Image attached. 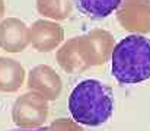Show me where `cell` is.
Segmentation results:
<instances>
[{"label": "cell", "mask_w": 150, "mask_h": 131, "mask_svg": "<svg viewBox=\"0 0 150 131\" xmlns=\"http://www.w3.org/2000/svg\"><path fill=\"white\" fill-rule=\"evenodd\" d=\"M29 44L40 52H50L55 50L64 40V29L54 21L38 19L28 28Z\"/></svg>", "instance_id": "obj_6"}, {"label": "cell", "mask_w": 150, "mask_h": 131, "mask_svg": "<svg viewBox=\"0 0 150 131\" xmlns=\"http://www.w3.org/2000/svg\"><path fill=\"white\" fill-rule=\"evenodd\" d=\"M26 86L29 92L40 95L48 102V101H55L60 96L63 90V82L52 67L40 64L29 72Z\"/></svg>", "instance_id": "obj_5"}, {"label": "cell", "mask_w": 150, "mask_h": 131, "mask_svg": "<svg viewBox=\"0 0 150 131\" xmlns=\"http://www.w3.org/2000/svg\"><path fill=\"white\" fill-rule=\"evenodd\" d=\"M115 16L122 29L136 35L150 34V0H121Z\"/></svg>", "instance_id": "obj_4"}, {"label": "cell", "mask_w": 150, "mask_h": 131, "mask_svg": "<svg viewBox=\"0 0 150 131\" xmlns=\"http://www.w3.org/2000/svg\"><path fill=\"white\" fill-rule=\"evenodd\" d=\"M29 45V31L23 21L6 18L0 22V48L6 52H22Z\"/></svg>", "instance_id": "obj_8"}, {"label": "cell", "mask_w": 150, "mask_h": 131, "mask_svg": "<svg viewBox=\"0 0 150 131\" xmlns=\"http://www.w3.org/2000/svg\"><path fill=\"white\" fill-rule=\"evenodd\" d=\"M4 15V0H0V21Z\"/></svg>", "instance_id": "obj_15"}, {"label": "cell", "mask_w": 150, "mask_h": 131, "mask_svg": "<svg viewBox=\"0 0 150 131\" xmlns=\"http://www.w3.org/2000/svg\"><path fill=\"white\" fill-rule=\"evenodd\" d=\"M47 131H83V128L73 120L58 118L51 123L50 127H47Z\"/></svg>", "instance_id": "obj_13"}, {"label": "cell", "mask_w": 150, "mask_h": 131, "mask_svg": "<svg viewBox=\"0 0 150 131\" xmlns=\"http://www.w3.org/2000/svg\"><path fill=\"white\" fill-rule=\"evenodd\" d=\"M57 63L66 73L70 74L82 73L91 69L80 35L67 40L60 47V50L57 51Z\"/></svg>", "instance_id": "obj_7"}, {"label": "cell", "mask_w": 150, "mask_h": 131, "mask_svg": "<svg viewBox=\"0 0 150 131\" xmlns=\"http://www.w3.org/2000/svg\"><path fill=\"white\" fill-rule=\"evenodd\" d=\"M69 109L77 124L98 127L106 123L114 111L111 87L99 80L88 79L80 82L70 93Z\"/></svg>", "instance_id": "obj_1"}, {"label": "cell", "mask_w": 150, "mask_h": 131, "mask_svg": "<svg viewBox=\"0 0 150 131\" xmlns=\"http://www.w3.org/2000/svg\"><path fill=\"white\" fill-rule=\"evenodd\" d=\"M83 40L92 67L103 66L111 58L115 45V40L111 32L105 29H92L83 35Z\"/></svg>", "instance_id": "obj_9"}, {"label": "cell", "mask_w": 150, "mask_h": 131, "mask_svg": "<svg viewBox=\"0 0 150 131\" xmlns=\"http://www.w3.org/2000/svg\"><path fill=\"white\" fill-rule=\"evenodd\" d=\"M9 131H47V128L40 127V128H31V130H23V128H18V130H9Z\"/></svg>", "instance_id": "obj_14"}, {"label": "cell", "mask_w": 150, "mask_h": 131, "mask_svg": "<svg viewBox=\"0 0 150 131\" xmlns=\"http://www.w3.org/2000/svg\"><path fill=\"white\" fill-rule=\"evenodd\" d=\"M37 10L44 18L54 21H64L71 15V0H37Z\"/></svg>", "instance_id": "obj_12"}, {"label": "cell", "mask_w": 150, "mask_h": 131, "mask_svg": "<svg viewBox=\"0 0 150 131\" xmlns=\"http://www.w3.org/2000/svg\"><path fill=\"white\" fill-rule=\"evenodd\" d=\"M112 76L121 85H137L150 79V38L130 35L114 45Z\"/></svg>", "instance_id": "obj_2"}, {"label": "cell", "mask_w": 150, "mask_h": 131, "mask_svg": "<svg viewBox=\"0 0 150 131\" xmlns=\"http://www.w3.org/2000/svg\"><path fill=\"white\" fill-rule=\"evenodd\" d=\"M77 10L91 19H105L112 15L121 0H71Z\"/></svg>", "instance_id": "obj_11"}, {"label": "cell", "mask_w": 150, "mask_h": 131, "mask_svg": "<svg viewBox=\"0 0 150 131\" xmlns=\"http://www.w3.org/2000/svg\"><path fill=\"white\" fill-rule=\"evenodd\" d=\"M25 80L23 66L9 57H0V92L12 93L19 90Z\"/></svg>", "instance_id": "obj_10"}, {"label": "cell", "mask_w": 150, "mask_h": 131, "mask_svg": "<svg viewBox=\"0 0 150 131\" xmlns=\"http://www.w3.org/2000/svg\"><path fill=\"white\" fill-rule=\"evenodd\" d=\"M48 117V103L44 98L34 92L19 96L12 108L13 123L23 130L40 128Z\"/></svg>", "instance_id": "obj_3"}]
</instances>
